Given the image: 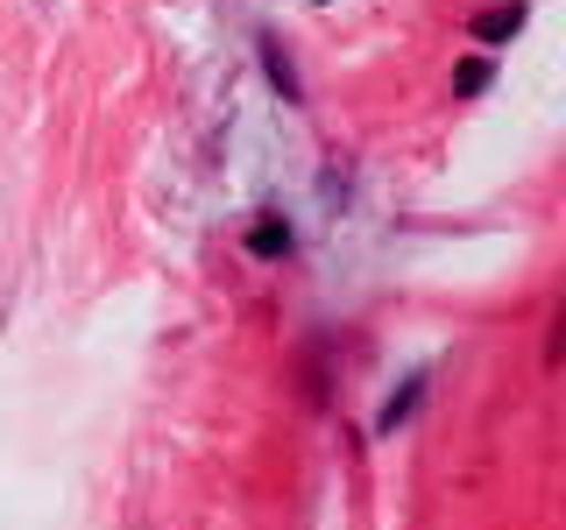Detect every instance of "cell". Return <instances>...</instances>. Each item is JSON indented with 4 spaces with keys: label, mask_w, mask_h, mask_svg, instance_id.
<instances>
[{
    "label": "cell",
    "mask_w": 566,
    "mask_h": 530,
    "mask_svg": "<svg viewBox=\"0 0 566 530\" xmlns=\"http://www.w3.org/2000/svg\"><path fill=\"white\" fill-rule=\"evenodd\" d=\"M255 255H276V247H291V234H276V220H255V234H248Z\"/></svg>",
    "instance_id": "obj_5"
},
{
    "label": "cell",
    "mask_w": 566,
    "mask_h": 530,
    "mask_svg": "<svg viewBox=\"0 0 566 530\" xmlns=\"http://www.w3.org/2000/svg\"><path fill=\"white\" fill-rule=\"evenodd\" d=\"M524 29V8H489V14H474V35L482 43H503V35H517Z\"/></svg>",
    "instance_id": "obj_1"
},
{
    "label": "cell",
    "mask_w": 566,
    "mask_h": 530,
    "mask_svg": "<svg viewBox=\"0 0 566 530\" xmlns=\"http://www.w3.org/2000/svg\"><path fill=\"white\" fill-rule=\"evenodd\" d=\"M482 85H489V57H468L453 71V93H482Z\"/></svg>",
    "instance_id": "obj_4"
},
{
    "label": "cell",
    "mask_w": 566,
    "mask_h": 530,
    "mask_svg": "<svg viewBox=\"0 0 566 530\" xmlns=\"http://www.w3.org/2000/svg\"><path fill=\"white\" fill-rule=\"evenodd\" d=\"M262 57H270V78H276V93H283V99H297V71H291V57H283L276 43H262Z\"/></svg>",
    "instance_id": "obj_3"
},
{
    "label": "cell",
    "mask_w": 566,
    "mask_h": 530,
    "mask_svg": "<svg viewBox=\"0 0 566 530\" xmlns=\"http://www.w3.org/2000/svg\"><path fill=\"white\" fill-rule=\"evenodd\" d=\"M418 389H424V382L411 375V382H403V389H397V396H389V411H382V432H397V424H403V417H411V403H418Z\"/></svg>",
    "instance_id": "obj_2"
}]
</instances>
